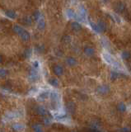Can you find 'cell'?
<instances>
[{"label": "cell", "mask_w": 131, "mask_h": 132, "mask_svg": "<svg viewBox=\"0 0 131 132\" xmlns=\"http://www.w3.org/2000/svg\"><path fill=\"white\" fill-rule=\"evenodd\" d=\"M97 24L98 28H99L100 32H104V31H106V29H107L106 24L103 21H98V22H97Z\"/></svg>", "instance_id": "obj_7"}, {"label": "cell", "mask_w": 131, "mask_h": 132, "mask_svg": "<svg viewBox=\"0 0 131 132\" xmlns=\"http://www.w3.org/2000/svg\"><path fill=\"white\" fill-rule=\"evenodd\" d=\"M96 92L100 95H107L111 92V88L108 84H102L97 87Z\"/></svg>", "instance_id": "obj_1"}, {"label": "cell", "mask_w": 131, "mask_h": 132, "mask_svg": "<svg viewBox=\"0 0 131 132\" xmlns=\"http://www.w3.org/2000/svg\"><path fill=\"white\" fill-rule=\"evenodd\" d=\"M101 1H102V3H104V4H106V3L109 1V0H101Z\"/></svg>", "instance_id": "obj_29"}, {"label": "cell", "mask_w": 131, "mask_h": 132, "mask_svg": "<svg viewBox=\"0 0 131 132\" xmlns=\"http://www.w3.org/2000/svg\"><path fill=\"white\" fill-rule=\"evenodd\" d=\"M100 126H101L100 122H98V121H92V122L91 123V127H93V128L96 129V130H97V129L98 127H100Z\"/></svg>", "instance_id": "obj_20"}, {"label": "cell", "mask_w": 131, "mask_h": 132, "mask_svg": "<svg viewBox=\"0 0 131 132\" xmlns=\"http://www.w3.org/2000/svg\"><path fill=\"white\" fill-rule=\"evenodd\" d=\"M65 62H66L67 65L70 66V67H73V66H75L77 64H78V61H77V59L74 58L73 56H68L65 59Z\"/></svg>", "instance_id": "obj_5"}, {"label": "cell", "mask_w": 131, "mask_h": 132, "mask_svg": "<svg viewBox=\"0 0 131 132\" xmlns=\"http://www.w3.org/2000/svg\"><path fill=\"white\" fill-rule=\"evenodd\" d=\"M20 37H21V39H22L23 41H28L30 40V38H31V36H30L29 32L26 31L23 32Z\"/></svg>", "instance_id": "obj_12"}, {"label": "cell", "mask_w": 131, "mask_h": 132, "mask_svg": "<svg viewBox=\"0 0 131 132\" xmlns=\"http://www.w3.org/2000/svg\"><path fill=\"white\" fill-rule=\"evenodd\" d=\"M121 58L124 59V60H129L131 58V53L129 50H123L121 53Z\"/></svg>", "instance_id": "obj_10"}, {"label": "cell", "mask_w": 131, "mask_h": 132, "mask_svg": "<svg viewBox=\"0 0 131 132\" xmlns=\"http://www.w3.org/2000/svg\"><path fill=\"white\" fill-rule=\"evenodd\" d=\"M23 128V125L21 124H15L13 125V129L15 130H22Z\"/></svg>", "instance_id": "obj_24"}, {"label": "cell", "mask_w": 131, "mask_h": 132, "mask_svg": "<svg viewBox=\"0 0 131 132\" xmlns=\"http://www.w3.org/2000/svg\"><path fill=\"white\" fill-rule=\"evenodd\" d=\"M70 26L74 31H79L82 30V25L78 22H72L70 24Z\"/></svg>", "instance_id": "obj_6"}, {"label": "cell", "mask_w": 131, "mask_h": 132, "mask_svg": "<svg viewBox=\"0 0 131 132\" xmlns=\"http://www.w3.org/2000/svg\"><path fill=\"white\" fill-rule=\"evenodd\" d=\"M35 112H37V114L41 116H45L47 114V111L43 106H37V107L35 108Z\"/></svg>", "instance_id": "obj_9"}, {"label": "cell", "mask_w": 131, "mask_h": 132, "mask_svg": "<svg viewBox=\"0 0 131 132\" xmlns=\"http://www.w3.org/2000/svg\"><path fill=\"white\" fill-rule=\"evenodd\" d=\"M53 72L56 76H61L64 74V69L61 65L55 64L53 67Z\"/></svg>", "instance_id": "obj_3"}, {"label": "cell", "mask_w": 131, "mask_h": 132, "mask_svg": "<svg viewBox=\"0 0 131 132\" xmlns=\"http://www.w3.org/2000/svg\"><path fill=\"white\" fill-rule=\"evenodd\" d=\"M6 15H7V16H8V17H10V18H13V19L16 18V17H17L16 13H15V12L13 11V10H9V11H8L7 13H6Z\"/></svg>", "instance_id": "obj_16"}, {"label": "cell", "mask_w": 131, "mask_h": 132, "mask_svg": "<svg viewBox=\"0 0 131 132\" xmlns=\"http://www.w3.org/2000/svg\"><path fill=\"white\" fill-rule=\"evenodd\" d=\"M67 108L69 112L73 113L74 111H75V104H74L73 103H68L67 104Z\"/></svg>", "instance_id": "obj_14"}, {"label": "cell", "mask_w": 131, "mask_h": 132, "mask_svg": "<svg viewBox=\"0 0 131 132\" xmlns=\"http://www.w3.org/2000/svg\"><path fill=\"white\" fill-rule=\"evenodd\" d=\"M8 74V71L4 69H0V77H4Z\"/></svg>", "instance_id": "obj_25"}, {"label": "cell", "mask_w": 131, "mask_h": 132, "mask_svg": "<svg viewBox=\"0 0 131 132\" xmlns=\"http://www.w3.org/2000/svg\"><path fill=\"white\" fill-rule=\"evenodd\" d=\"M13 31L17 33V34H18L19 36H21L23 32L25 31V30L23 29L22 26H18V25H15L14 26H13Z\"/></svg>", "instance_id": "obj_11"}, {"label": "cell", "mask_w": 131, "mask_h": 132, "mask_svg": "<svg viewBox=\"0 0 131 132\" xmlns=\"http://www.w3.org/2000/svg\"><path fill=\"white\" fill-rule=\"evenodd\" d=\"M83 53L85 54V55H87L88 57H92L96 54V50L91 46H86L83 48Z\"/></svg>", "instance_id": "obj_2"}, {"label": "cell", "mask_w": 131, "mask_h": 132, "mask_svg": "<svg viewBox=\"0 0 131 132\" xmlns=\"http://www.w3.org/2000/svg\"><path fill=\"white\" fill-rule=\"evenodd\" d=\"M37 26L38 28H39L40 30H43L45 28V26H46V22H45L44 20H38V24H37Z\"/></svg>", "instance_id": "obj_17"}, {"label": "cell", "mask_w": 131, "mask_h": 132, "mask_svg": "<svg viewBox=\"0 0 131 132\" xmlns=\"http://www.w3.org/2000/svg\"><path fill=\"white\" fill-rule=\"evenodd\" d=\"M33 17H34V18L35 21H38V20H40V17H41V15L40 13V12L39 11H36L35 13L33 14Z\"/></svg>", "instance_id": "obj_23"}, {"label": "cell", "mask_w": 131, "mask_h": 132, "mask_svg": "<svg viewBox=\"0 0 131 132\" xmlns=\"http://www.w3.org/2000/svg\"><path fill=\"white\" fill-rule=\"evenodd\" d=\"M2 59H3V58H2V56H1V55H0V62H1V61H2Z\"/></svg>", "instance_id": "obj_30"}, {"label": "cell", "mask_w": 131, "mask_h": 132, "mask_svg": "<svg viewBox=\"0 0 131 132\" xmlns=\"http://www.w3.org/2000/svg\"><path fill=\"white\" fill-rule=\"evenodd\" d=\"M118 76H119V74L115 71H111V73H110V79H111L112 82L118 79Z\"/></svg>", "instance_id": "obj_13"}, {"label": "cell", "mask_w": 131, "mask_h": 132, "mask_svg": "<svg viewBox=\"0 0 131 132\" xmlns=\"http://www.w3.org/2000/svg\"><path fill=\"white\" fill-rule=\"evenodd\" d=\"M47 97H48V93H46V92H43V93L40 94L38 99H39L40 101H45Z\"/></svg>", "instance_id": "obj_18"}, {"label": "cell", "mask_w": 131, "mask_h": 132, "mask_svg": "<svg viewBox=\"0 0 131 132\" xmlns=\"http://www.w3.org/2000/svg\"><path fill=\"white\" fill-rule=\"evenodd\" d=\"M33 129H34L35 131H42V130H43L42 126H41V125H39V124H35V125H33Z\"/></svg>", "instance_id": "obj_22"}, {"label": "cell", "mask_w": 131, "mask_h": 132, "mask_svg": "<svg viewBox=\"0 0 131 132\" xmlns=\"http://www.w3.org/2000/svg\"><path fill=\"white\" fill-rule=\"evenodd\" d=\"M50 121H50V118H45L44 119V122H45V124H46V125H49L50 123Z\"/></svg>", "instance_id": "obj_27"}, {"label": "cell", "mask_w": 131, "mask_h": 132, "mask_svg": "<svg viewBox=\"0 0 131 132\" xmlns=\"http://www.w3.org/2000/svg\"><path fill=\"white\" fill-rule=\"evenodd\" d=\"M116 109L118 112H120L121 113H123V112H126V110H127V107H126V105L124 104V103H122V102H120V103H119L117 104V106H116Z\"/></svg>", "instance_id": "obj_8"}, {"label": "cell", "mask_w": 131, "mask_h": 132, "mask_svg": "<svg viewBox=\"0 0 131 132\" xmlns=\"http://www.w3.org/2000/svg\"><path fill=\"white\" fill-rule=\"evenodd\" d=\"M64 41L66 43H68L71 41V37L70 36H65V37H64Z\"/></svg>", "instance_id": "obj_26"}, {"label": "cell", "mask_w": 131, "mask_h": 132, "mask_svg": "<svg viewBox=\"0 0 131 132\" xmlns=\"http://www.w3.org/2000/svg\"><path fill=\"white\" fill-rule=\"evenodd\" d=\"M67 15H68V17H70V18H73V17H75V13L73 11V10H71V9H68V11H67Z\"/></svg>", "instance_id": "obj_21"}, {"label": "cell", "mask_w": 131, "mask_h": 132, "mask_svg": "<svg viewBox=\"0 0 131 132\" xmlns=\"http://www.w3.org/2000/svg\"><path fill=\"white\" fill-rule=\"evenodd\" d=\"M90 25H91V26H92V28L95 31H97V32H100L99 28H98V26H97V23H94V22H90Z\"/></svg>", "instance_id": "obj_19"}, {"label": "cell", "mask_w": 131, "mask_h": 132, "mask_svg": "<svg viewBox=\"0 0 131 132\" xmlns=\"http://www.w3.org/2000/svg\"><path fill=\"white\" fill-rule=\"evenodd\" d=\"M115 10L116 13H124V10H125V4L123 2H119L116 4L115 7Z\"/></svg>", "instance_id": "obj_4"}, {"label": "cell", "mask_w": 131, "mask_h": 132, "mask_svg": "<svg viewBox=\"0 0 131 132\" xmlns=\"http://www.w3.org/2000/svg\"><path fill=\"white\" fill-rule=\"evenodd\" d=\"M49 83H50V85L53 86V87H58L59 84V82L57 79H55V78H53V79H50L49 80Z\"/></svg>", "instance_id": "obj_15"}, {"label": "cell", "mask_w": 131, "mask_h": 132, "mask_svg": "<svg viewBox=\"0 0 131 132\" xmlns=\"http://www.w3.org/2000/svg\"><path fill=\"white\" fill-rule=\"evenodd\" d=\"M25 22L26 23H29V24H31V18L30 17H26V18H25Z\"/></svg>", "instance_id": "obj_28"}]
</instances>
